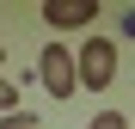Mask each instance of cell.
I'll use <instances>...</instances> for the list:
<instances>
[{
  "mask_svg": "<svg viewBox=\"0 0 135 129\" xmlns=\"http://www.w3.org/2000/svg\"><path fill=\"white\" fill-rule=\"evenodd\" d=\"M110 80H117V37H86L74 49V86L104 92Z\"/></svg>",
  "mask_w": 135,
  "mask_h": 129,
  "instance_id": "1",
  "label": "cell"
},
{
  "mask_svg": "<svg viewBox=\"0 0 135 129\" xmlns=\"http://www.w3.org/2000/svg\"><path fill=\"white\" fill-rule=\"evenodd\" d=\"M37 80L49 86V98H74V49H61V43H49V49L37 55Z\"/></svg>",
  "mask_w": 135,
  "mask_h": 129,
  "instance_id": "2",
  "label": "cell"
},
{
  "mask_svg": "<svg viewBox=\"0 0 135 129\" xmlns=\"http://www.w3.org/2000/svg\"><path fill=\"white\" fill-rule=\"evenodd\" d=\"M98 18V0H43V25L49 31H80Z\"/></svg>",
  "mask_w": 135,
  "mask_h": 129,
  "instance_id": "3",
  "label": "cell"
},
{
  "mask_svg": "<svg viewBox=\"0 0 135 129\" xmlns=\"http://www.w3.org/2000/svg\"><path fill=\"white\" fill-rule=\"evenodd\" d=\"M86 129H129V111H98Z\"/></svg>",
  "mask_w": 135,
  "mask_h": 129,
  "instance_id": "4",
  "label": "cell"
},
{
  "mask_svg": "<svg viewBox=\"0 0 135 129\" xmlns=\"http://www.w3.org/2000/svg\"><path fill=\"white\" fill-rule=\"evenodd\" d=\"M0 111H6V117L18 111V80H6V74H0Z\"/></svg>",
  "mask_w": 135,
  "mask_h": 129,
  "instance_id": "5",
  "label": "cell"
},
{
  "mask_svg": "<svg viewBox=\"0 0 135 129\" xmlns=\"http://www.w3.org/2000/svg\"><path fill=\"white\" fill-rule=\"evenodd\" d=\"M0 129H43V117H31V111H12V117H0Z\"/></svg>",
  "mask_w": 135,
  "mask_h": 129,
  "instance_id": "6",
  "label": "cell"
},
{
  "mask_svg": "<svg viewBox=\"0 0 135 129\" xmlns=\"http://www.w3.org/2000/svg\"><path fill=\"white\" fill-rule=\"evenodd\" d=\"M117 31H123V37H135V6H123V18H117Z\"/></svg>",
  "mask_w": 135,
  "mask_h": 129,
  "instance_id": "7",
  "label": "cell"
},
{
  "mask_svg": "<svg viewBox=\"0 0 135 129\" xmlns=\"http://www.w3.org/2000/svg\"><path fill=\"white\" fill-rule=\"evenodd\" d=\"M0 68H6V43H0Z\"/></svg>",
  "mask_w": 135,
  "mask_h": 129,
  "instance_id": "8",
  "label": "cell"
}]
</instances>
